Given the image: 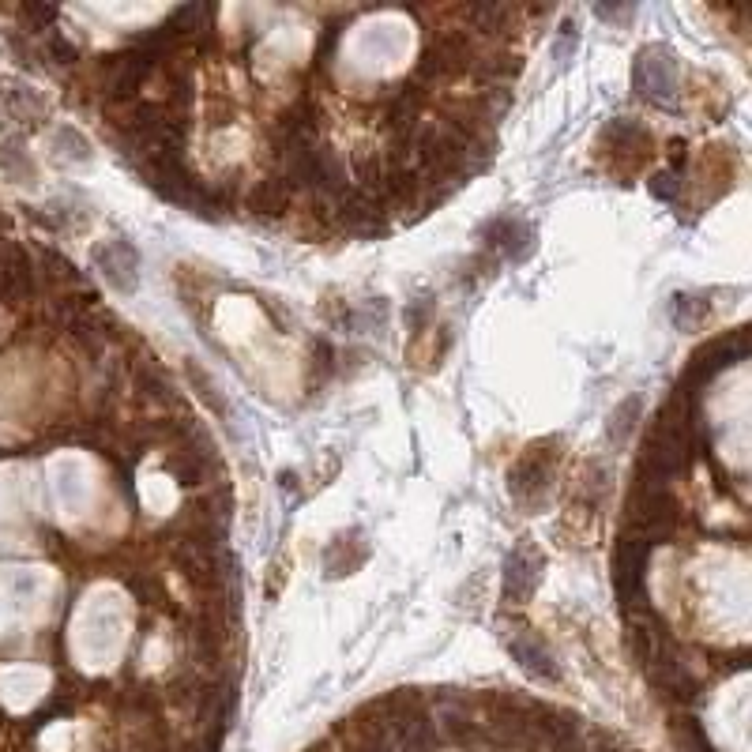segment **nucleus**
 <instances>
[{
    "instance_id": "1",
    "label": "nucleus",
    "mask_w": 752,
    "mask_h": 752,
    "mask_svg": "<svg viewBox=\"0 0 752 752\" xmlns=\"http://www.w3.org/2000/svg\"><path fill=\"white\" fill-rule=\"evenodd\" d=\"M628 512H632V516H628L632 519V534L643 538L647 546L670 538V534L677 531V523H681V504L666 493V482L647 478V474H640L636 493H632V501H628Z\"/></svg>"
},
{
    "instance_id": "2",
    "label": "nucleus",
    "mask_w": 752,
    "mask_h": 752,
    "mask_svg": "<svg viewBox=\"0 0 752 752\" xmlns=\"http://www.w3.org/2000/svg\"><path fill=\"white\" fill-rule=\"evenodd\" d=\"M647 542L628 534L621 538L617 546V557H613V583H617V595L625 602V610H647L643 606V568H647Z\"/></svg>"
},
{
    "instance_id": "3",
    "label": "nucleus",
    "mask_w": 752,
    "mask_h": 752,
    "mask_svg": "<svg viewBox=\"0 0 752 752\" xmlns=\"http://www.w3.org/2000/svg\"><path fill=\"white\" fill-rule=\"evenodd\" d=\"M632 83H636V91L643 94V98H651V102H674L677 94V68H674V57L666 53V49L658 46H647L640 53V61H636V68H632Z\"/></svg>"
},
{
    "instance_id": "4",
    "label": "nucleus",
    "mask_w": 752,
    "mask_h": 752,
    "mask_svg": "<svg viewBox=\"0 0 752 752\" xmlns=\"http://www.w3.org/2000/svg\"><path fill=\"white\" fill-rule=\"evenodd\" d=\"M542 553L523 538L512 553H508V561H504V598L508 602H527V598L534 595V587H538V580H542Z\"/></svg>"
},
{
    "instance_id": "5",
    "label": "nucleus",
    "mask_w": 752,
    "mask_h": 752,
    "mask_svg": "<svg viewBox=\"0 0 752 752\" xmlns=\"http://www.w3.org/2000/svg\"><path fill=\"white\" fill-rule=\"evenodd\" d=\"M628 643L636 658L643 662V670H651L655 662H662L666 655H674V643L666 636V628L651 610H632L628 613Z\"/></svg>"
},
{
    "instance_id": "6",
    "label": "nucleus",
    "mask_w": 752,
    "mask_h": 752,
    "mask_svg": "<svg viewBox=\"0 0 752 752\" xmlns=\"http://www.w3.org/2000/svg\"><path fill=\"white\" fill-rule=\"evenodd\" d=\"M151 68H155V57H151L147 49H140V46L128 49V53H121V57H113V61L106 64V91H110L117 102H132Z\"/></svg>"
},
{
    "instance_id": "7",
    "label": "nucleus",
    "mask_w": 752,
    "mask_h": 752,
    "mask_svg": "<svg viewBox=\"0 0 752 752\" xmlns=\"http://www.w3.org/2000/svg\"><path fill=\"white\" fill-rule=\"evenodd\" d=\"M94 267L106 275V279L117 286V290H136V271H140V256H136V249L128 245V241H106V245H98L94 249Z\"/></svg>"
},
{
    "instance_id": "8",
    "label": "nucleus",
    "mask_w": 752,
    "mask_h": 752,
    "mask_svg": "<svg viewBox=\"0 0 752 752\" xmlns=\"http://www.w3.org/2000/svg\"><path fill=\"white\" fill-rule=\"evenodd\" d=\"M34 294V267L31 256L19 245H4L0 249V298L4 301H23Z\"/></svg>"
},
{
    "instance_id": "9",
    "label": "nucleus",
    "mask_w": 752,
    "mask_h": 752,
    "mask_svg": "<svg viewBox=\"0 0 752 752\" xmlns=\"http://www.w3.org/2000/svg\"><path fill=\"white\" fill-rule=\"evenodd\" d=\"M745 354H749V343H745V331H737V335H730V339H722V343H711L707 350H700V354L692 358L689 380H692V384H704V380H711V376L719 373V369H726V365H734V361H741Z\"/></svg>"
},
{
    "instance_id": "10",
    "label": "nucleus",
    "mask_w": 752,
    "mask_h": 752,
    "mask_svg": "<svg viewBox=\"0 0 752 752\" xmlns=\"http://www.w3.org/2000/svg\"><path fill=\"white\" fill-rule=\"evenodd\" d=\"M508 651H512V658H516L531 677H546V681H557V677H561L557 658L549 655L546 643L538 640V636H531L527 628H519V632L508 636Z\"/></svg>"
},
{
    "instance_id": "11",
    "label": "nucleus",
    "mask_w": 752,
    "mask_h": 752,
    "mask_svg": "<svg viewBox=\"0 0 752 752\" xmlns=\"http://www.w3.org/2000/svg\"><path fill=\"white\" fill-rule=\"evenodd\" d=\"M647 677H651V685H655V689H662L666 696L681 700V704H692V700H696V692H700V681L692 677V670L677 655H666L662 662H655V666L647 670Z\"/></svg>"
},
{
    "instance_id": "12",
    "label": "nucleus",
    "mask_w": 752,
    "mask_h": 752,
    "mask_svg": "<svg viewBox=\"0 0 752 752\" xmlns=\"http://www.w3.org/2000/svg\"><path fill=\"white\" fill-rule=\"evenodd\" d=\"M486 245H489V249L504 252L508 260H523V256L531 252V245H534V234H531V226H527V222L497 219V222H489V226H486Z\"/></svg>"
},
{
    "instance_id": "13",
    "label": "nucleus",
    "mask_w": 752,
    "mask_h": 752,
    "mask_svg": "<svg viewBox=\"0 0 752 752\" xmlns=\"http://www.w3.org/2000/svg\"><path fill=\"white\" fill-rule=\"evenodd\" d=\"M546 482H549V463L538 455V448L523 455L516 467H512V474H508V489L516 493L519 501L542 497V493H546Z\"/></svg>"
},
{
    "instance_id": "14",
    "label": "nucleus",
    "mask_w": 752,
    "mask_h": 752,
    "mask_svg": "<svg viewBox=\"0 0 752 752\" xmlns=\"http://www.w3.org/2000/svg\"><path fill=\"white\" fill-rule=\"evenodd\" d=\"M290 200H294V188L275 173V177H264L249 192V211H256L260 219H282L290 211Z\"/></svg>"
},
{
    "instance_id": "15",
    "label": "nucleus",
    "mask_w": 752,
    "mask_h": 752,
    "mask_svg": "<svg viewBox=\"0 0 752 752\" xmlns=\"http://www.w3.org/2000/svg\"><path fill=\"white\" fill-rule=\"evenodd\" d=\"M463 16L470 19L467 31L504 34L508 31V23H512V8H504V4H474V8H467Z\"/></svg>"
},
{
    "instance_id": "16",
    "label": "nucleus",
    "mask_w": 752,
    "mask_h": 752,
    "mask_svg": "<svg viewBox=\"0 0 752 752\" xmlns=\"http://www.w3.org/2000/svg\"><path fill=\"white\" fill-rule=\"evenodd\" d=\"M166 470H170L173 478H177V486H200L204 482V470H207V455L204 452H181V455H170L166 459Z\"/></svg>"
},
{
    "instance_id": "17",
    "label": "nucleus",
    "mask_w": 752,
    "mask_h": 752,
    "mask_svg": "<svg viewBox=\"0 0 752 752\" xmlns=\"http://www.w3.org/2000/svg\"><path fill=\"white\" fill-rule=\"evenodd\" d=\"M636 418H640V399H625L621 407L613 410V418H610V440H613V444H625L628 429L636 425Z\"/></svg>"
},
{
    "instance_id": "18",
    "label": "nucleus",
    "mask_w": 752,
    "mask_h": 752,
    "mask_svg": "<svg viewBox=\"0 0 752 752\" xmlns=\"http://www.w3.org/2000/svg\"><path fill=\"white\" fill-rule=\"evenodd\" d=\"M440 722H444V730H448L452 737H470V734H474V719L467 715V707L455 704V700L440 707Z\"/></svg>"
},
{
    "instance_id": "19",
    "label": "nucleus",
    "mask_w": 752,
    "mask_h": 752,
    "mask_svg": "<svg viewBox=\"0 0 752 752\" xmlns=\"http://www.w3.org/2000/svg\"><path fill=\"white\" fill-rule=\"evenodd\" d=\"M674 320H677V328H692V324H700L707 316V301L700 298H674Z\"/></svg>"
},
{
    "instance_id": "20",
    "label": "nucleus",
    "mask_w": 752,
    "mask_h": 752,
    "mask_svg": "<svg viewBox=\"0 0 752 752\" xmlns=\"http://www.w3.org/2000/svg\"><path fill=\"white\" fill-rule=\"evenodd\" d=\"M42 260L49 264V271H53V279H61V282H79V279H83L76 267H72V260H68V256H61V252L42 249Z\"/></svg>"
},
{
    "instance_id": "21",
    "label": "nucleus",
    "mask_w": 752,
    "mask_h": 752,
    "mask_svg": "<svg viewBox=\"0 0 752 752\" xmlns=\"http://www.w3.org/2000/svg\"><path fill=\"white\" fill-rule=\"evenodd\" d=\"M140 392L151 399V403H170V388H166V380L155 373V369H143L140 373Z\"/></svg>"
},
{
    "instance_id": "22",
    "label": "nucleus",
    "mask_w": 752,
    "mask_h": 752,
    "mask_svg": "<svg viewBox=\"0 0 752 752\" xmlns=\"http://www.w3.org/2000/svg\"><path fill=\"white\" fill-rule=\"evenodd\" d=\"M23 16L31 19V23H38V27H53V23H57V8H49V4H31V8H23Z\"/></svg>"
},
{
    "instance_id": "23",
    "label": "nucleus",
    "mask_w": 752,
    "mask_h": 752,
    "mask_svg": "<svg viewBox=\"0 0 752 752\" xmlns=\"http://www.w3.org/2000/svg\"><path fill=\"white\" fill-rule=\"evenodd\" d=\"M651 192H655V196H662V200H674V196H677V177H674V173H655Z\"/></svg>"
},
{
    "instance_id": "24",
    "label": "nucleus",
    "mask_w": 752,
    "mask_h": 752,
    "mask_svg": "<svg viewBox=\"0 0 752 752\" xmlns=\"http://www.w3.org/2000/svg\"><path fill=\"white\" fill-rule=\"evenodd\" d=\"M49 53H53V57H57L61 64H72V61H76V46H72V42H68L64 34H57V38L49 42Z\"/></svg>"
},
{
    "instance_id": "25",
    "label": "nucleus",
    "mask_w": 752,
    "mask_h": 752,
    "mask_svg": "<svg viewBox=\"0 0 752 752\" xmlns=\"http://www.w3.org/2000/svg\"><path fill=\"white\" fill-rule=\"evenodd\" d=\"M361 752H392V745H369V749H361Z\"/></svg>"
},
{
    "instance_id": "26",
    "label": "nucleus",
    "mask_w": 752,
    "mask_h": 752,
    "mask_svg": "<svg viewBox=\"0 0 752 752\" xmlns=\"http://www.w3.org/2000/svg\"><path fill=\"white\" fill-rule=\"evenodd\" d=\"M595 752H617V749H610V745H598V749Z\"/></svg>"
}]
</instances>
